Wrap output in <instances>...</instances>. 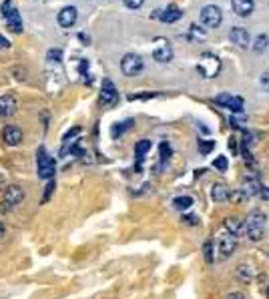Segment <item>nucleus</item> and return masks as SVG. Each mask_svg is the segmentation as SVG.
<instances>
[{
  "instance_id": "7",
  "label": "nucleus",
  "mask_w": 269,
  "mask_h": 299,
  "mask_svg": "<svg viewBox=\"0 0 269 299\" xmlns=\"http://www.w3.org/2000/svg\"><path fill=\"white\" fill-rule=\"evenodd\" d=\"M235 247H237V237L231 235L229 231H227V233H221L217 237V251H219V255L223 257V259H227V257L235 251Z\"/></svg>"
},
{
  "instance_id": "3",
  "label": "nucleus",
  "mask_w": 269,
  "mask_h": 299,
  "mask_svg": "<svg viewBox=\"0 0 269 299\" xmlns=\"http://www.w3.org/2000/svg\"><path fill=\"white\" fill-rule=\"evenodd\" d=\"M197 71L205 78H213V76H217L219 71H221V60L211 52H203L199 62H197Z\"/></svg>"
},
{
  "instance_id": "18",
  "label": "nucleus",
  "mask_w": 269,
  "mask_h": 299,
  "mask_svg": "<svg viewBox=\"0 0 269 299\" xmlns=\"http://www.w3.org/2000/svg\"><path fill=\"white\" fill-rule=\"evenodd\" d=\"M225 229L229 231L231 235H235V237L245 233V225H243V221H241V219H237V217H227V219H225Z\"/></svg>"
},
{
  "instance_id": "35",
  "label": "nucleus",
  "mask_w": 269,
  "mask_h": 299,
  "mask_svg": "<svg viewBox=\"0 0 269 299\" xmlns=\"http://www.w3.org/2000/svg\"><path fill=\"white\" fill-rule=\"evenodd\" d=\"M259 83H261V87H263L265 90H269V71H265V73L261 75V80H259Z\"/></svg>"
},
{
  "instance_id": "28",
  "label": "nucleus",
  "mask_w": 269,
  "mask_h": 299,
  "mask_svg": "<svg viewBox=\"0 0 269 299\" xmlns=\"http://www.w3.org/2000/svg\"><path fill=\"white\" fill-rule=\"evenodd\" d=\"M213 167H215V169H219V171H227V159H225L223 155H219L217 159L213 161Z\"/></svg>"
},
{
  "instance_id": "21",
  "label": "nucleus",
  "mask_w": 269,
  "mask_h": 299,
  "mask_svg": "<svg viewBox=\"0 0 269 299\" xmlns=\"http://www.w3.org/2000/svg\"><path fill=\"white\" fill-rule=\"evenodd\" d=\"M181 15L183 12L177 6H169V8H165L163 12H161V20L163 22H177L181 18Z\"/></svg>"
},
{
  "instance_id": "41",
  "label": "nucleus",
  "mask_w": 269,
  "mask_h": 299,
  "mask_svg": "<svg viewBox=\"0 0 269 299\" xmlns=\"http://www.w3.org/2000/svg\"><path fill=\"white\" fill-rule=\"evenodd\" d=\"M2 235H4V225L0 223V239H2Z\"/></svg>"
},
{
  "instance_id": "39",
  "label": "nucleus",
  "mask_w": 269,
  "mask_h": 299,
  "mask_svg": "<svg viewBox=\"0 0 269 299\" xmlns=\"http://www.w3.org/2000/svg\"><path fill=\"white\" fill-rule=\"evenodd\" d=\"M259 195H261V199L269 201V189H267V187H263V189H261V191H259Z\"/></svg>"
},
{
  "instance_id": "25",
  "label": "nucleus",
  "mask_w": 269,
  "mask_h": 299,
  "mask_svg": "<svg viewBox=\"0 0 269 299\" xmlns=\"http://www.w3.org/2000/svg\"><path fill=\"white\" fill-rule=\"evenodd\" d=\"M189 38H191V40H203V38H205V32L199 30L197 24H191V29H189Z\"/></svg>"
},
{
  "instance_id": "8",
  "label": "nucleus",
  "mask_w": 269,
  "mask_h": 299,
  "mask_svg": "<svg viewBox=\"0 0 269 299\" xmlns=\"http://www.w3.org/2000/svg\"><path fill=\"white\" fill-rule=\"evenodd\" d=\"M153 57L159 62H169L173 59V50L167 38H157L155 40V48H153Z\"/></svg>"
},
{
  "instance_id": "12",
  "label": "nucleus",
  "mask_w": 269,
  "mask_h": 299,
  "mask_svg": "<svg viewBox=\"0 0 269 299\" xmlns=\"http://www.w3.org/2000/svg\"><path fill=\"white\" fill-rule=\"evenodd\" d=\"M78 18V12L75 6H64L60 12H59V24L62 26V29H71V26L76 22Z\"/></svg>"
},
{
  "instance_id": "10",
  "label": "nucleus",
  "mask_w": 269,
  "mask_h": 299,
  "mask_svg": "<svg viewBox=\"0 0 269 299\" xmlns=\"http://www.w3.org/2000/svg\"><path fill=\"white\" fill-rule=\"evenodd\" d=\"M217 103L225 108H229L233 113H241L243 111V99L241 97H231V94H219L217 97Z\"/></svg>"
},
{
  "instance_id": "4",
  "label": "nucleus",
  "mask_w": 269,
  "mask_h": 299,
  "mask_svg": "<svg viewBox=\"0 0 269 299\" xmlns=\"http://www.w3.org/2000/svg\"><path fill=\"white\" fill-rule=\"evenodd\" d=\"M2 16L6 18V24L12 32H22V18L18 10L12 6V0H4L2 2Z\"/></svg>"
},
{
  "instance_id": "24",
  "label": "nucleus",
  "mask_w": 269,
  "mask_h": 299,
  "mask_svg": "<svg viewBox=\"0 0 269 299\" xmlns=\"http://www.w3.org/2000/svg\"><path fill=\"white\" fill-rule=\"evenodd\" d=\"M267 43H269V40H267V36H265V34H259L257 38H255V45H253V50H255V52H261V50H265Z\"/></svg>"
},
{
  "instance_id": "1",
  "label": "nucleus",
  "mask_w": 269,
  "mask_h": 299,
  "mask_svg": "<svg viewBox=\"0 0 269 299\" xmlns=\"http://www.w3.org/2000/svg\"><path fill=\"white\" fill-rule=\"evenodd\" d=\"M265 223H267V217L263 211L255 209L249 213L247 217V225H245V233L251 241H261L265 235Z\"/></svg>"
},
{
  "instance_id": "22",
  "label": "nucleus",
  "mask_w": 269,
  "mask_h": 299,
  "mask_svg": "<svg viewBox=\"0 0 269 299\" xmlns=\"http://www.w3.org/2000/svg\"><path fill=\"white\" fill-rule=\"evenodd\" d=\"M173 207L179 209V211H185V209H191L193 207V197H175L173 199Z\"/></svg>"
},
{
  "instance_id": "26",
  "label": "nucleus",
  "mask_w": 269,
  "mask_h": 299,
  "mask_svg": "<svg viewBox=\"0 0 269 299\" xmlns=\"http://www.w3.org/2000/svg\"><path fill=\"white\" fill-rule=\"evenodd\" d=\"M203 255L207 263H213V241H207L203 245Z\"/></svg>"
},
{
  "instance_id": "16",
  "label": "nucleus",
  "mask_w": 269,
  "mask_h": 299,
  "mask_svg": "<svg viewBox=\"0 0 269 299\" xmlns=\"http://www.w3.org/2000/svg\"><path fill=\"white\" fill-rule=\"evenodd\" d=\"M2 137H4L6 145H10V147H16V145H20V143H22V131H20L18 127H12V125H8V127L4 129V133H2Z\"/></svg>"
},
{
  "instance_id": "14",
  "label": "nucleus",
  "mask_w": 269,
  "mask_h": 299,
  "mask_svg": "<svg viewBox=\"0 0 269 299\" xmlns=\"http://www.w3.org/2000/svg\"><path fill=\"white\" fill-rule=\"evenodd\" d=\"M211 197L215 203H225L231 199V193H229V187L225 183H215L213 189H211Z\"/></svg>"
},
{
  "instance_id": "32",
  "label": "nucleus",
  "mask_w": 269,
  "mask_h": 299,
  "mask_svg": "<svg viewBox=\"0 0 269 299\" xmlns=\"http://www.w3.org/2000/svg\"><path fill=\"white\" fill-rule=\"evenodd\" d=\"M60 57H62V50H60V48L48 50V59H50V60H60Z\"/></svg>"
},
{
  "instance_id": "15",
  "label": "nucleus",
  "mask_w": 269,
  "mask_h": 299,
  "mask_svg": "<svg viewBox=\"0 0 269 299\" xmlns=\"http://www.w3.org/2000/svg\"><path fill=\"white\" fill-rule=\"evenodd\" d=\"M261 189H263V187H261V183H259L257 177H245V179H243V185H241V191H243L247 197L257 195Z\"/></svg>"
},
{
  "instance_id": "36",
  "label": "nucleus",
  "mask_w": 269,
  "mask_h": 299,
  "mask_svg": "<svg viewBox=\"0 0 269 299\" xmlns=\"http://www.w3.org/2000/svg\"><path fill=\"white\" fill-rule=\"evenodd\" d=\"M52 189H55V181H50V183L46 185V193H45V197H43V201H45V203L48 201V197H50V193H52Z\"/></svg>"
},
{
  "instance_id": "17",
  "label": "nucleus",
  "mask_w": 269,
  "mask_h": 299,
  "mask_svg": "<svg viewBox=\"0 0 269 299\" xmlns=\"http://www.w3.org/2000/svg\"><path fill=\"white\" fill-rule=\"evenodd\" d=\"M15 111H16V101L12 99L10 94H4V97H0V119L10 117Z\"/></svg>"
},
{
  "instance_id": "6",
  "label": "nucleus",
  "mask_w": 269,
  "mask_h": 299,
  "mask_svg": "<svg viewBox=\"0 0 269 299\" xmlns=\"http://www.w3.org/2000/svg\"><path fill=\"white\" fill-rule=\"evenodd\" d=\"M223 20V12L219 6L215 4H207L203 6V10H201V22H203L205 26H209V29H217V26L221 24Z\"/></svg>"
},
{
  "instance_id": "31",
  "label": "nucleus",
  "mask_w": 269,
  "mask_h": 299,
  "mask_svg": "<svg viewBox=\"0 0 269 299\" xmlns=\"http://www.w3.org/2000/svg\"><path fill=\"white\" fill-rule=\"evenodd\" d=\"M245 199H247V195L241 191V189H239V191H235V193H231V201H235V203H243Z\"/></svg>"
},
{
  "instance_id": "30",
  "label": "nucleus",
  "mask_w": 269,
  "mask_h": 299,
  "mask_svg": "<svg viewBox=\"0 0 269 299\" xmlns=\"http://www.w3.org/2000/svg\"><path fill=\"white\" fill-rule=\"evenodd\" d=\"M131 125H133V120H125V125H120V127L117 125V127H113V137H117V135H120V133L125 131V129H129Z\"/></svg>"
},
{
  "instance_id": "11",
  "label": "nucleus",
  "mask_w": 269,
  "mask_h": 299,
  "mask_svg": "<svg viewBox=\"0 0 269 299\" xmlns=\"http://www.w3.org/2000/svg\"><path fill=\"white\" fill-rule=\"evenodd\" d=\"M117 99H119V92H117V89H115V85H113V80L105 78V80H103V90H101V101H103L105 105H115Z\"/></svg>"
},
{
  "instance_id": "27",
  "label": "nucleus",
  "mask_w": 269,
  "mask_h": 299,
  "mask_svg": "<svg viewBox=\"0 0 269 299\" xmlns=\"http://www.w3.org/2000/svg\"><path fill=\"white\" fill-rule=\"evenodd\" d=\"M213 147H215V143H213V141H201V143H199V151L203 153V155H207V153H211V151H213Z\"/></svg>"
},
{
  "instance_id": "20",
  "label": "nucleus",
  "mask_w": 269,
  "mask_h": 299,
  "mask_svg": "<svg viewBox=\"0 0 269 299\" xmlns=\"http://www.w3.org/2000/svg\"><path fill=\"white\" fill-rule=\"evenodd\" d=\"M229 38H231V43H235V45L241 46V48H245V46L249 45V34H247L245 29H233V30L229 32Z\"/></svg>"
},
{
  "instance_id": "37",
  "label": "nucleus",
  "mask_w": 269,
  "mask_h": 299,
  "mask_svg": "<svg viewBox=\"0 0 269 299\" xmlns=\"http://www.w3.org/2000/svg\"><path fill=\"white\" fill-rule=\"evenodd\" d=\"M225 299H245V295L241 293V291H233V293H229V295H227Z\"/></svg>"
},
{
  "instance_id": "23",
  "label": "nucleus",
  "mask_w": 269,
  "mask_h": 299,
  "mask_svg": "<svg viewBox=\"0 0 269 299\" xmlns=\"http://www.w3.org/2000/svg\"><path fill=\"white\" fill-rule=\"evenodd\" d=\"M147 151H151V141H139L137 145H134V153H137L139 161L147 155Z\"/></svg>"
},
{
  "instance_id": "29",
  "label": "nucleus",
  "mask_w": 269,
  "mask_h": 299,
  "mask_svg": "<svg viewBox=\"0 0 269 299\" xmlns=\"http://www.w3.org/2000/svg\"><path fill=\"white\" fill-rule=\"evenodd\" d=\"M169 157H171V147H169V143H161V159L167 161Z\"/></svg>"
},
{
  "instance_id": "33",
  "label": "nucleus",
  "mask_w": 269,
  "mask_h": 299,
  "mask_svg": "<svg viewBox=\"0 0 269 299\" xmlns=\"http://www.w3.org/2000/svg\"><path fill=\"white\" fill-rule=\"evenodd\" d=\"M183 223L185 225H197L199 223V217L197 215H185L183 217Z\"/></svg>"
},
{
  "instance_id": "5",
  "label": "nucleus",
  "mask_w": 269,
  "mask_h": 299,
  "mask_svg": "<svg viewBox=\"0 0 269 299\" xmlns=\"http://www.w3.org/2000/svg\"><path fill=\"white\" fill-rule=\"evenodd\" d=\"M143 66H145L143 59L139 57V54H133V52L125 54L123 60H120V71H123L127 76H137L143 71Z\"/></svg>"
},
{
  "instance_id": "9",
  "label": "nucleus",
  "mask_w": 269,
  "mask_h": 299,
  "mask_svg": "<svg viewBox=\"0 0 269 299\" xmlns=\"http://www.w3.org/2000/svg\"><path fill=\"white\" fill-rule=\"evenodd\" d=\"M24 201V191L18 185H10L6 187V193H4V203L8 207H16Z\"/></svg>"
},
{
  "instance_id": "13",
  "label": "nucleus",
  "mask_w": 269,
  "mask_h": 299,
  "mask_svg": "<svg viewBox=\"0 0 269 299\" xmlns=\"http://www.w3.org/2000/svg\"><path fill=\"white\" fill-rule=\"evenodd\" d=\"M231 6H233V12L237 16L245 18V16H249L253 12L255 2H253V0H231Z\"/></svg>"
},
{
  "instance_id": "2",
  "label": "nucleus",
  "mask_w": 269,
  "mask_h": 299,
  "mask_svg": "<svg viewBox=\"0 0 269 299\" xmlns=\"http://www.w3.org/2000/svg\"><path fill=\"white\" fill-rule=\"evenodd\" d=\"M36 169H38V177L45 181H50L52 177L57 173V165H55V159H52L45 147L38 149V155H36Z\"/></svg>"
},
{
  "instance_id": "42",
  "label": "nucleus",
  "mask_w": 269,
  "mask_h": 299,
  "mask_svg": "<svg viewBox=\"0 0 269 299\" xmlns=\"http://www.w3.org/2000/svg\"><path fill=\"white\" fill-rule=\"evenodd\" d=\"M267 299H269V285H267Z\"/></svg>"
},
{
  "instance_id": "19",
  "label": "nucleus",
  "mask_w": 269,
  "mask_h": 299,
  "mask_svg": "<svg viewBox=\"0 0 269 299\" xmlns=\"http://www.w3.org/2000/svg\"><path fill=\"white\" fill-rule=\"evenodd\" d=\"M235 277H237L241 283H251L253 277H255V271H253L251 265L241 263V265H237V269H235Z\"/></svg>"
},
{
  "instance_id": "40",
  "label": "nucleus",
  "mask_w": 269,
  "mask_h": 299,
  "mask_svg": "<svg viewBox=\"0 0 269 299\" xmlns=\"http://www.w3.org/2000/svg\"><path fill=\"white\" fill-rule=\"evenodd\" d=\"M0 46H8V40L4 36H0Z\"/></svg>"
},
{
  "instance_id": "38",
  "label": "nucleus",
  "mask_w": 269,
  "mask_h": 299,
  "mask_svg": "<svg viewBox=\"0 0 269 299\" xmlns=\"http://www.w3.org/2000/svg\"><path fill=\"white\" fill-rule=\"evenodd\" d=\"M231 125H233V127H243V119H235V117H231Z\"/></svg>"
},
{
  "instance_id": "34",
  "label": "nucleus",
  "mask_w": 269,
  "mask_h": 299,
  "mask_svg": "<svg viewBox=\"0 0 269 299\" xmlns=\"http://www.w3.org/2000/svg\"><path fill=\"white\" fill-rule=\"evenodd\" d=\"M123 2H125L129 8H141L145 0H123Z\"/></svg>"
}]
</instances>
